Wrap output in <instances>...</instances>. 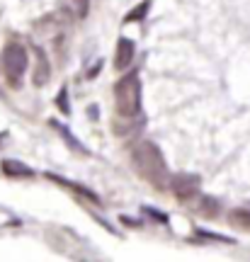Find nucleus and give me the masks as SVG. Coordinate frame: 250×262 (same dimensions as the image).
I'll use <instances>...</instances> for the list:
<instances>
[{
	"mask_svg": "<svg viewBox=\"0 0 250 262\" xmlns=\"http://www.w3.org/2000/svg\"><path fill=\"white\" fill-rule=\"evenodd\" d=\"M131 163H134L136 172H139L146 182H151L153 187L160 189L168 185V180H170V175H168V163L156 143H151V141L136 143L134 150H131Z\"/></svg>",
	"mask_w": 250,
	"mask_h": 262,
	"instance_id": "f257e3e1",
	"label": "nucleus"
},
{
	"mask_svg": "<svg viewBox=\"0 0 250 262\" xmlns=\"http://www.w3.org/2000/svg\"><path fill=\"white\" fill-rule=\"evenodd\" d=\"M114 104H117V114H121V117H136L141 112L139 71H129L117 80V85H114Z\"/></svg>",
	"mask_w": 250,
	"mask_h": 262,
	"instance_id": "f03ea898",
	"label": "nucleus"
},
{
	"mask_svg": "<svg viewBox=\"0 0 250 262\" xmlns=\"http://www.w3.org/2000/svg\"><path fill=\"white\" fill-rule=\"evenodd\" d=\"M25 71H27V49L17 41H10L8 47L3 49V73L8 78V83L12 88H17L22 83Z\"/></svg>",
	"mask_w": 250,
	"mask_h": 262,
	"instance_id": "7ed1b4c3",
	"label": "nucleus"
},
{
	"mask_svg": "<svg viewBox=\"0 0 250 262\" xmlns=\"http://www.w3.org/2000/svg\"><path fill=\"white\" fill-rule=\"evenodd\" d=\"M168 185L173 189V194L180 199V202H187L199 192V178L197 175H190V172H180V175H173L168 180Z\"/></svg>",
	"mask_w": 250,
	"mask_h": 262,
	"instance_id": "20e7f679",
	"label": "nucleus"
},
{
	"mask_svg": "<svg viewBox=\"0 0 250 262\" xmlns=\"http://www.w3.org/2000/svg\"><path fill=\"white\" fill-rule=\"evenodd\" d=\"M134 54H136V47H134V41L127 37H119L117 41V51H114V68L117 71H127L134 61Z\"/></svg>",
	"mask_w": 250,
	"mask_h": 262,
	"instance_id": "39448f33",
	"label": "nucleus"
},
{
	"mask_svg": "<svg viewBox=\"0 0 250 262\" xmlns=\"http://www.w3.org/2000/svg\"><path fill=\"white\" fill-rule=\"evenodd\" d=\"M0 168H3V172L8 178H32L34 175V170L25 165V163H19V160H3Z\"/></svg>",
	"mask_w": 250,
	"mask_h": 262,
	"instance_id": "423d86ee",
	"label": "nucleus"
},
{
	"mask_svg": "<svg viewBox=\"0 0 250 262\" xmlns=\"http://www.w3.org/2000/svg\"><path fill=\"white\" fill-rule=\"evenodd\" d=\"M49 58L47 54L41 51V49H37V68H34V85H47L49 83Z\"/></svg>",
	"mask_w": 250,
	"mask_h": 262,
	"instance_id": "0eeeda50",
	"label": "nucleus"
},
{
	"mask_svg": "<svg viewBox=\"0 0 250 262\" xmlns=\"http://www.w3.org/2000/svg\"><path fill=\"white\" fill-rule=\"evenodd\" d=\"M228 221L236 228H243V231H250V209H233L228 214Z\"/></svg>",
	"mask_w": 250,
	"mask_h": 262,
	"instance_id": "6e6552de",
	"label": "nucleus"
},
{
	"mask_svg": "<svg viewBox=\"0 0 250 262\" xmlns=\"http://www.w3.org/2000/svg\"><path fill=\"white\" fill-rule=\"evenodd\" d=\"M51 126H56V131H58V134L64 136V139H66V143H68V146H71V148H73V150H80V153H88V148H85L83 143H80V141H78V139H75V136H73V134L68 131V126H66V124L51 122Z\"/></svg>",
	"mask_w": 250,
	"mask_h": 262,
	"instance_id": "1a4fd4ad",
	"label": "nucleus"
},
{
	"mask_svg": "<svg viewBox=\"0 0 250 262\" xmlns=\"http://www.w3.org/2000/svg\"><path fill=\"white\" fill-rule=\"evenodd\" d=\"M49 180H54V182H58V185H66V187H68V189H73V192H80V194H85L88 199H90V202H100L95 192H90V189H85L83 185H78V182H71V180L58 178V175H49Z\"/></svg>",
	"mask_w": 250,
	"mask_h": 262,
	"instance_id": "9d476101",
	"label": "nucleus"
},
{
	"mask_svg": "<svg viewBox=\"0 0 250 262\" xmlns=\"http://www.w3.org/2000/svg\"><path fill=\"white\" fill-rule=\"evenodd\" d=\"M202 216H209V219H214V216L219 214V202L214 199V196H202V202H199V209H197Z\"/></svg>",
	"mask_w": 250,
	"mask_h": 262,
	"instance_id": "9b49d317",
	"label": "nucleus"
},
{
	"mask_svg": "<svg viewBox=\"0 0 250 262\" xmlns=\"http://www.w3.org/2000/svg\"><path fill=\"white\" fill-rule=\"evenodd\" d=\"M149 10H151V3H149V0H143L141 5H136V8H134L129 15L124 17V22H139V19L146 17V12H149Z\"/></svg>",
	"mask_w": 250,
	"mask_h": 262,
	"instance_id": "f8f14e48",
	"label": "nucleus"
},
{
	"mask_svg": "<svg viewBox=\"0 0 250 262\" xmlns=\"http://www.w3.org/2000/svg\"><path fill=\"white\" fill-rule=\"evenodd\" d=\"M73 5H75V15H78V17L83 19L85 15H88V8H90V0H73Z\"/></svg>",
	"mask_w": 250,
	"mask_h": 262,
	"instance_id": "ddd939ff",
	"label": "nucleus"
},
{
	"mask_svg": "<svg viewBox=\"0 0 250 262\" xmlns=\"http://www.w3.org/2000/svg\"><path fill=\"white\" fill-rule=\"evenodd\" d=\"M56 102H58V107H61L64 114H71V104H68V93H66V90H61V95L56 97Z\"/></svg>",
	"mask_w": 250,
	"mask_h": 262,
	"instance_id": "4468645a",
	"label": "nucleus"
}]
</instances>
